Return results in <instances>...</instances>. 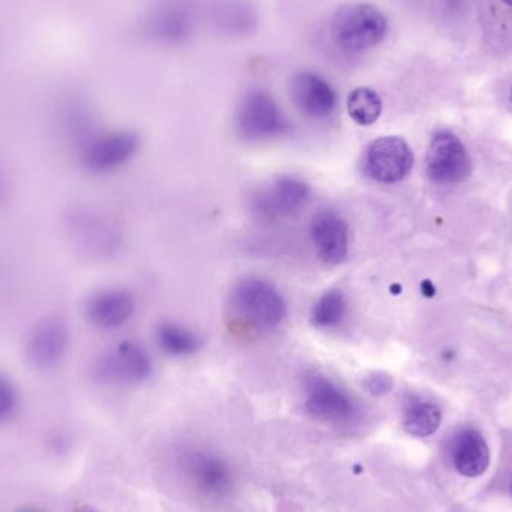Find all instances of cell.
Here are the masks:
<instances>
[{
    "label": "cell",
    "instance_id": "cell-1",
    "mask_svg": "<svg viewBox=\"0 0 512 512\" xmlns=\"http://www.w3.org/2000/svg\"><path fill=\"white\" fill-rule=\"evenodd\" d=\"M230 306L240 324L254 331H271L286 318L282 292L262 277H245L234 285Z\"/></svg>",
    "mask_w": 512,
    "mask_h": 512
},
{
    "label": "cell",
    "instance_id": "cell-2",
    "mask_svg": "<svg viewBox=\"0 0 512 512\" xmlns=\"http://www.w3.org/2000/svg\"><path fill=\"white\" fill-rule=\"evenodd\" d=\"M387 30V18L376 6L349 3L331 18L330 38L343 54L358 56L381 44Z\"/></svg>",
    "mask_w": 512,
    "mask_h": 512
},
{
    "label": "cell",
    "instance_id": "cell-3",
    "mask_svg": "<svg viewBox=\"0 0 512 512\" xmlns=\"http://www.w3.org/2000/svg\"><path fill=\"white\" fill-rule=\"evenodd\" d=\"M237 134L248 143H267L286 137L292 131L291 120L276 99L265 90L246 93L234 117Z\"/></svg>",
    "mask_w": 512,
    "mask_h": 512
},
{
    "label": "cell",
    "instance_id": "cell-4",
    "mask_svg": "<svg viewBox=\"0 0 512 512\" xmlns=\"http://www.w3.org/2000/svg\"><path fill=\"white\" fill-rule=\"evenodd\" d=\"M312 189L297 176H280L256 189L251 210L261 221L277 222L292 218L309 204Z\"/></svg>",
    "mask_w": 512,
    "mask_h": 512
},
{
    "label": "cell",
    "instance_id": "cell-5",
    "mask_svg": "<svg viewBox=\"0 0 512 512\" xmlns=\"http://www.w3.org/2000/svg\"><path fill=\"white\" fill-rule=\"evenodd\" d=\"M304 408L316 420L330 424L352 423L360 412L351 393L319 373L307 375L304 381Z\"/></svg>",
    "mask_w": 512,
    "mask_h": 512
},
{
    "label": "cell",
    "instance_id": "cell-6",
    "mask_svg": "<svg viewBox=\"0 0 512 512\" xmlns=\"http://www.w3.org/2000/svg\"><path fill=\"white\" fill-rule=\"evenodd\" d=\"M363 167L364 173L375 182L394 185L411 173L414 153L403 138H378L367 146Z\"/></svg>",
    "mask_w": 512,
    "mask_h": 512
},
{
    "label": "cell",
    "instance_id": "cell-7",
    "mask_svg": "<svg viewBox=\"0 0 512 512\" xmlns=\"http://www.w3.org/2000/svg\"><path fill=\"white\" fill-rule=\"evenodd\" d=\"M427 176L436 185L450 186L465 182L471 174V159L462 141L448 131L433 137L427 152Z\"/></svg>",
    "mask_w": 512,
    "mask_h": 512
},
{
    "label": "cell",
    "instance_id": "cell-8",
    "mask_svg": "<svg viewBox=\"0 0 512 512\" xmlns=\"http://www.w3.org/2000/svg\"><path fill=\"white\" fill-rule=\"evenodd\" d=\"M289 96L298 113L315 122L330 119L336 113V90L318 72H297L289 81Z\"/></svg>",
    "mask_w": 512,
    "mask_h": 512
},
{
    "label": "cell",
    "instance_id": "cell-9",
    "mask_svg": "<svg viewBox=\"0 0 512 512\" xmlns=\"http://www.w3.org/2000/svg\"><path fill=\"white\" fill-rule=\"evenodd\" d=\"M310 237L316 255L324 264L340 265L346 261L351 249V228L336 210H321L313 216Z\"/></svg>",
    "mask_w": 512,
    "mask_h": 512
},
{
    "label": "cell",
    "instance_id": "cell-10",
    "mask_svg": "<svg viewBox=\"0 0 512 512\" xmlns=\"http://www.w3.org/2000/svg\"><path fill=\"white\" fill-rule=\"evenodd\" d=\"M153 361L149 351L138 342H123L105 357L101 375L117 384H138L152 375Z\"/></svg>",
    "mask_w": 512,
    "mask_h": 512
},
{
    "label": "cell",
    "instance_id": "cell-11",
    "mask_svg": "<svg viewBox=\"0 0 512 512\" xmlns=\"http://www.w3.org/2000/svg\"><path fill=\"white\" fill-rule=\"evenodd\" d=\"M195 29V12L188 0H165L149 23L150 35L162 44H182Z\"/></svg>",
    "mask_w": 512,
    "mask_h": 512
},
{
    "label": "cell",
    "instance_id": "cell-12",
    "mask_svg": "<svg viewBox=\"0 0 512 512\" xmlns=\"http://www.w3.org/2000/svg\"><path fill=\"white\" fill-rule=\"evenodd\" d=\"M188 480L204 496H222L231 486L228 466L209 453H192L185 465Z\"/></svg>",
    "mask_w": 512,
    "mask_h": 512
},
{
    "label": "cell",
    "instance_id": "cell-13",
    "mask_svg": "<svg viewBox=\"0 0 512 512\" xmlns=\"http://www.w3.org/2000/svg\"><path fill=\"white\" fill-rule=\"evenodd\" d=\"M140 149L134 132H116L99 138L90 149L89 164L96 171H111L131 161Z\"/></svg>",
    "mask_w": 512,
    "mask_h": 512
},
{
    "label": "cell",
    "instance_id": "cell-14",
    "mask_svg": "<svg viewBox=\"0 0 512 512\" xmlns=\"http://www.w3.org/2000/svg\"><path fill=\"white\" fill-rule=\"evenodd\" d=\"M453 463L460 475L478 478L490 466V450L484 436L477 429H463L453 444Z\"/></svg>",
    "mask_w": 512,
    "mask_h": 512
},
{
    "label": "cell",
    "instance_id": "cell-15",
    "mask_svg": "<svg viewBox=\"0 0 512 512\" xmlns=\"http://www.w3.org/2000/svg\"><path fill=\"white\" fill-rule=\"evenodd\" d=\"M134 312V297L123 289L102 292L90 304V318L101 328L120 327L132 318Z\"/></svg>",
    "mask_w": 512,
    "mask_h": 512
},
{
    "label": "cell",
    "instance_id": "cell-16",
    "mask_svg": "<svg viewBox=\"0 0 512 512\" xmlns=\"http://www.w3.org/2000/svg\"><path fill=\"white\" fill-rule=\"evenodd\" d=\"M158 348L171 358H186L197 354L203 346V339L197 331L180 322H161L155 333Z\"/></svg>",
    "mask_w": 512,
    "mask_h": 512
},
{
    "label": "cell",
    "instance_id": "cell-17",
    "mask_svg": "<svg viewBox=\"0 0 512 512\" xmlns=\"http://www.w3.org/2000/svg\"><path fill=\"white\" fill-rule=\"evenodd\" d=\"M213 21L222 32L230 35H245L255 27L254 9L243 0H225L213 9Z\"/></svg>",
    "mask_w": 512,
    "mask_h": 512
},
{
    "label": "cell",
    "instance_id": "cell-18",
    "mask_svg": "<svg viewBox=\"0 0 512 512\" xmlns=\"http://www.w3.org/2000/svg\"><path fill=\"white\" fill-rule=\"evenodd\" d=\"M348 313V300L340 289L325 291L313 304L310 322L318 330L340 327Z\"/></svg>",
    "mask_w": 512,
    "mask_h": 512
},
{
    "label": "cell",
    "instance_id": "cell-19",
    "mask_svg": "<svg viewBox=\"0 0 512 512\" xmlns=\"http://www.w3.org/2000/svg\"><path fill=\"white\" fill-rule=\"evenodd\" d=\"M442 412L438 405L426 400L412 402L406 408L403 427L409 435L427 438L441 426Z\"/></svg>",
    "mask_w": 512,
    "mask_h": 512
},
{
    "label": "cell",
    "instance_id": "cell-20",
    "mask_svg": "<svg viewBox=\"0 0 512 512\" xmlns=\"http://www.w3.org/2000/svg\"><path fill=\"white\" fill-rule=\"evenodd\" d=\"M348 113L355 123L370 126L382 113V99L378 92L370 87H358L348 96Z\"/></svg>",
    "mask_w": 512,
    "mask_h": 512
},
{
    "label": "cell",
    "instance_id": "cell-21",
    "mask_svg": "<svg viewBox=\"0 0 512 512\" xmlns=\"http://www.w3.org/2000/svg\"><path fill=\"white\" fill-rule=\"evenodd\" d=\"M15 411V396L11 387L0 381V423L9 420Z\"/></svg>",
    "mask_w": 512,
    "mask_h": 512
},
{
    "label": "cell",
    "instance_id": "cell-22",
    "mask_svg": "<svg viewBox=\"0 0 512 512\" xmlns=\"http://www.w3.org/2000/svg\"><path fill=\"white\" fill-rule=\"evenodd\" d=\"M369 388L375 393L390 390V379L387 376L375 375L369 379Z\"/></svg>",
    "mask_w": 512,
    "mask_h": 512
},
{
    "label": "cell",
    "instance_id": "cell-23",
    "mask_svg": "<svg viewBox=\"0 0 512 512\" xmlns=\"http://www.w3.org/2000/svg\"><path fill=\"white\" fill-rule=\"evenodd\" d=\"M74 512H98L95 510V508L92 507H81L78 508V510H75Z\"/></svg>",
    "mask_w": 512,
    "mask_h": 512
},
{
    "label": "cell",
    "instance_id": "cell-24",
    "mask_svg": "<svg viewBox=\"0 0 512 512\" xmlns=\"http://www.w3.org/2000/svg\"><path fill=\"white\" fill-rule=\"evenodd\" d=\"M502 2H504L505 5L511 6L512 8V0H502Z\"/></svg>",
    "mask_w": 512,
    "mask_h": 512
},
{
    "label": "cell",
    "instance_id": "cell-25",
    "mask_svg": "<svg viewBox=\"0 0 512 512\" xmlns=\"http://www.w3.org/2000/svg\"><path fill=\"white\" fill-rule=\"evenodd\" d=\"M21 512H38L36 510H24V511H21Z\"/></svg>",
    "mask_w": 512,
    "mask_h": 512
},
{
    "label": "cell",
    "instance_id": "cell-26",
    "mask_svg": "<svg viewBox=\"0 0 512 512\" xmlns=\"http://www.w3.org/2000/svg\"><path fill=\"white\" fill-rule=\"evenodd\" d=\"M511 102H512V90H511Z\"/></svg>",
    "mask_w": 512,
    "mask_h": 512
},
{
    "label": "cell",
    "instance_id": "cell-27",
    "mask_svg": "<svg viewBox=\"0 0 512 512\" xmlns=\"http://www.w3.org/2000/svg\"><path fill=\"white\" fill-rule=\"evenodd\" d=\"M511 493H512V481H511Z\"/></svg>",
    "mask_w": 512,
    "mask_h": 512
}]
</instances>
